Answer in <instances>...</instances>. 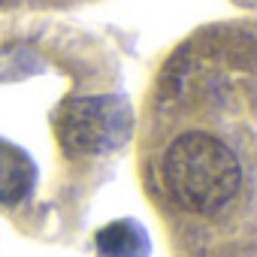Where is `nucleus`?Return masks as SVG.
<instances>
[{
  "mask_svg": "<svg viewBox=\"0 0 257 257\" xmlns=\"http://www.w3.org/2000/svg\"><path fill=\"white\" fill-rule=\"evenodd\" d=\"M37 185V167L19 146L0 140V203L16 206Z\"/></svg>",
  "mask_w": 257,
  "mask_h": 257,
  "instance_id": "7ed1b4c3",
  "label": "nucleus"
},
{
  "mask_svg": "<svg viewBox=\"0 0 257 257\" xmlns=\"http://www.w3.org/2000/svg\"><path fill=\"white\" fill-rule=\"evenodd\" d=\"M161 173L170 197L194 215H218L242 188L236 152L206 131L179 134L164 152Z\"/></svg>",
  "mask_w": 257,
  "mask_h": 257,
  "instance_id": "f257e3e1",
  "label": "nucleus"
},
{
  "mask_svg": "<svg viewBox=\"0 0 257 257\" xmlns=\"http://www.w3.org/2000/svg\"><path fill=\"white\" fill-rule=\"evenodd\" d=\"M236 4H239V7H248V10H251V7H254V0H236Z\"/></svg>",
  "mask_w": 257,
  "mask_h": 257,
  "instance_id": "39448f33",
  "label": "nucleus"
},
{
  "mask_svg": "<svg viewBox=\"0 0 257 257\" xmlns=\"http://www.w3.org/2000/svg\"><path fill=\"white\" fill-rule=\"evenodd\" d=\"M152 242L143 224L137 221H112L97 233L100 257H149Z\"/></svg>",
  "mask_w": 257,
  "mask_h": 257,
  "instance_id": "20e7f679",
  "label": "nucleus"
},
{
  "mask_svg": "<svg viewBox=\"0 0 257 257\" xmlns=\"http://www.w3.org/2000/svg\"><path fill=\"white\" fill-rule=\"evenodd\" d=\"M131 134V106L112 94L73 97L58 112V140L70 158L115 152Z\"/></svg>",
  "mask_w": 257,
  "mask_h": 257,
  "instance_id": "f03ea898",
  "label": "nucleus"
}]
</instances>
